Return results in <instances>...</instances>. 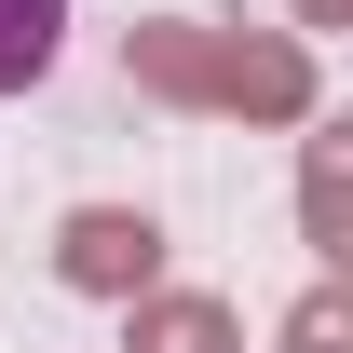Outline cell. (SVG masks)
<instances>
[{
    "mask_svg": "<svg viewBox=\"0 0 353 353\" xmlns=\"http://www.w3.org/2000/svg\"><path fill=\"white\" fill-rule=\"evenodd\" d=\"M136 95H176V109H231V123H299L312 109V54L299 41H245V28H136L123 41Z\"/></svg>",
    "mask_w": 353,
    "mask_h": 353,
    "instance_id": "1",
    "label": "cell"
},
{
    "mask_svg": "<svg viewBox=\"0 0 353 353\" xmlns=\"http://www.w3.org/2000/svg\"><path fill=\"white\" fill-rule=\"evenodd\" d=\"M54 272H68V285H82V299H150V285H163V231L136 218V204H82V218L54 231Z\"/></svg>",
    "mask_w": 353,
    "mask_h": 353,
    "instance_id": "2",
    "label": "cell"
},
{
    "mask_svg": "<svg viewBox=\"0 0 353 353\" xmlns=\"http://www.w3.org/2000/svg\"><path fill=\"white\" fill-rule=\"evenodd\" d=\"M299 231L353 272V123H326V136L299 150Z\"/></svg>",
    "mask_w": 353,
    "mask_h": 353,
    "instance_id": "3",
    "label": "cell"
},
{
    "mask_svg": "<svg viewBox=\"0 0 353 353\" xmlns=\"http://www.w3.org/2000/svg\"><path fill=\"white\" fill-rule=\"evenodd\" d=\"M123 353H245V326H231V299L150 285V299H136V340H123Z\"/></svg>",
    "mask_w": 353,
    "mask_h": 353,
    "instance_id": "4",
    "label": "cell"
},
{
    "mask_svg": "<svg viewBox=\"0 0 353 353\" xmlns=\"http://www.w3.org/2000/svg\"><path fill=\"white\" fill-rule=\"evenodd\" d=\"M68 41V0H0V95H28Z\"/></svg>",
    "mask_w": 353,
    "mask_h": 353,
    "instance_id": "5",
    "label": "cell"
},
{
    "mask_svg": "<svg viewBox=\"0 0 353 353\" xmlns=\"http://www.w3.org/2000/svg\"><path fill=\"white\" fill-rule=\"evenodd\" d=\"M285 353H353V272H340V285H312V299L285 312Z\"/></svg>",
    "mask_w": 353,
    "mask_h": 353,
    "instance_id": "6",
    "label": "cell"
},
{
    "mask_svg": "<svg viewBox=\"0 0 353 353\" xmlns=\"http://www.w3.org/2000/svg\"><path fill=\"white\" fill-rule=\"evenodd\" d=\"M299 28H353V0H299Z\"/></svg>",
    "mask_w": 353,
    "mask_h": 353,
    "instance_id": "7",
    "label": "cell"
}]
</instances>
